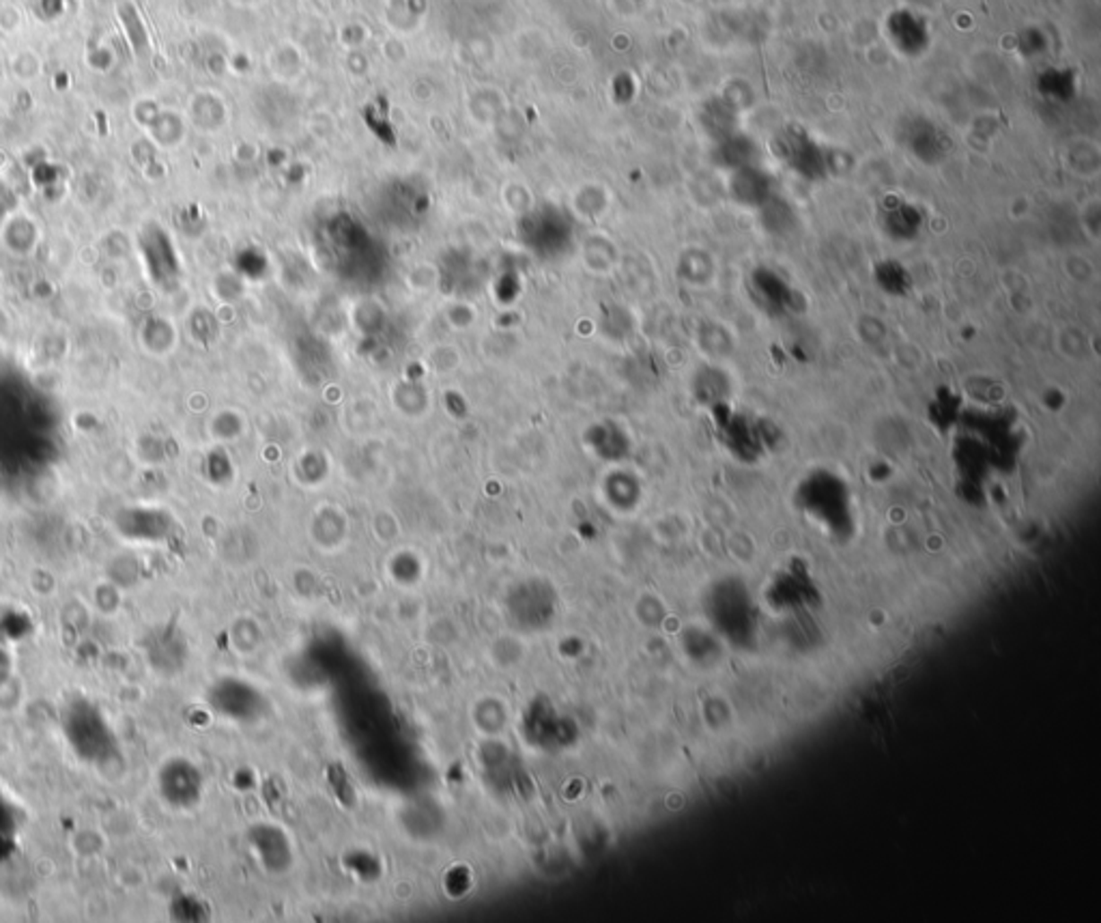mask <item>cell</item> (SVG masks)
Here are the masks:
<instances>
[{"label": "cell", "mask_w": 1101, "mask_h": 923, "mask_svg": "<svg viewBox=\"0 0 1101 923\" xmlns=\"http://www.w3.org/2000/svg\"><path fill=\"white\" fill-rule=\"evenodd\" d=\"M37 237H39V229H37V224L32 222L29 215L15 213L4 222L3 239L4 246H7L13 255H29L32 248L37 246Z\"/></svg>", "instance_id": "1"}]
</instances>
